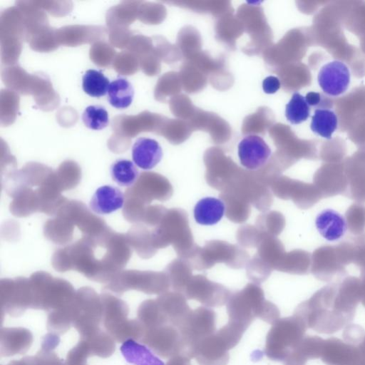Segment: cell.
Masks as SVG:
<instances>
[{
	"instance_id": "4316f807",
	"label": "cell",
	"mask_w": 365,
	"mask_h": 365,
	"mask_svg": "<svg viewBox=\"0 0 365 365\" xmlns=\"http://www.w3.org/2000/svg\"><path fill=\"white\" fill-rule=\"evenodd\" d=\"M126 237L130 247H133L141 257L148 258L155 253L156 250L152 244L151 234L142 225H136L130 228Z\"/></svg>"
},
{
	"instance_id": "f35d334b",
	"label": "cell",
	"mask_w": 365,
	"mask_h": 365,
	"mask_svg": "<svg viewBox=\"0 0 365 365\" xmlns=\"http://www.w3.org/2000/svg\"><path fill=\"white\" fill-rule=\"evenodd\" d=\"M89 356L91 354L87 344L80 339L78 344L68 352L65 365H88L87 359Z\"/></svg>"
},
{
	"instance_id": "4fadbf2b",
	"label": "cell",
	"mask_w": 365,
	"mask_h": 365,
	"mask_svg": "<svg viewBox=\"0 0 365 365\" xmlns=\"http://www.w3.org/2000/svg\"><path fill=\"white\" fill-rule=\"evenodd\" d=\"M347 187L344 196L365 202V148H360L343 161Z\"/></svg>"
},
{
	"instance_id": "5bb4252c",
	"label": "cell",
	"mask_w": 365,
	"mask_h": 365,
	"mask_svg": "<svg viewBox=\"0 0 365 365\" xmlns=\"http://www.w3.org/2000/svg\"><path fill=\"white\" fill-rule=\"evenodd\" d=\"M238 157L241 165L248 170L262 168L269 161L272 151L264 140L256 135H249L238 144Z\"/></svg>"
},
{
	"instance_id": "8d00e7d4",
	"label": "cell",
	"mask_w": 365,
	"mask_h": 365,
	"mask_svg": "<svg viewBox=\"0 0 365 365\" xmlns=\"http://www.w3.org/2000/svg\"><path fill=\"white\" fill-rule=\"evenodd\" d=\"M268 221L264 217V215L259 216L257 222H259V230L261 232H264L266 229L265 235H269L275 237L279 235L284 229L285 225V220L284 216L278 212H270L265 214ZM264 233V232H263Z\"/></svg>"
},
{
	"instance_id": "9c48e42d",
	"label": "cell",
	"mask_w": 365,
	"mask_h": 365,
	"mask_svg": "<svg viewBox=\"0 0 365 365\" xmlns=\"http://www.w3.org/2000/svg\"><path fill=\"white\" fill-rule=\"evenodd\" d=\"M274 194L284 200H292L300 209H309L322 196L314 183L304 182L288 177H277L271 182Z\"/></svg>"
},
{
	"instance_id": "f1b7e54d",
	"label": "cell",
	"mask_w": 365,
	"mask_h": 365,
	"mask_svg": "<svg viewBox=\"0 0 365 365\" xmlns=\"http://www.w3.org/2000/svg\"><path fill=\"white\" fill-rule=\"evenodd\" d=\"M110 175L120 186H133L138 179V170L135 164L128 160L119 159L110 166Z\"/></svg>"
},
{
	"instance_id": "ab89813d",
	"label": "cell",
	"mask_w": 365,
	"mask_h": 365,
	"mask_svg": "<svg viewBox=\"0 0 365 365\" xmlns=\"http://www.w3.org/2000/svg\"><path fill=\"white\" fill-rule=\"evenodd\" d=\"M352 263L365 273V232L356 236L352 241Z\"/></svg>"
},
{
	"instance_id": "30bf717a",
	"label": "cell",
	"mask_w": 365,
	"mask_h": 365,
	"mask_svg": "<svg viewBox=\"0 0 365 365\" xmlns=\"http://www.w3.org/2000/svg\"><path fill=\"white\" fill-rule=\"evenodd\" d=\"M1 314L11 317L21 316L31 307L32 295L30 280L26 278L1 280L0 286Z\"/></svg>"
},
{
	"instance_id": "ac0fdd59",
	"label": "cell",
	"mask_w": 365,
	"mask_h": 365,
	"mask_svg": "<svg viewBox=\"0 0 365 365\" xmlns=\"http://www.w3.org/2000/svg\"><path fill=\"white\" fill-rule=\"evenodd\" d=\"M315 225L319 233L329 242L342 238L347 230L345 218L332 209L320 212L316 217Z\"/></svg>"
},
{
	"instance_id": "6da1fadb",
	"label": "cell",
	"mask_w": 365,
	"mask_h": 365,
	"mask_svg": "<svg viewBox=\"0 0 365 365\" xmlns=\"http://www.w3.org/2000/svg\"><path fill=\"white\" fill-rule=\"evenodd\" d=\"M130 255L126 235L108 227L58 250L52 263L59 272L74 269L91 280L108 283L126 264Z\"/></svg>"
},
{
	"instance_id": "d4e9b609",
	"label": "cell",
	"mask_w": 365,
	"mask_h": 365,
	"mask_svg": "<svg viewBox=\"0 0 365 365\" xmlns=\"http://www.w3.org/2000/svg\"><path fill=\"white\" fill-rule=\"evenodd\" d=\"M133 98V87L127 79L118 78L110 83L108 101L113 107L118 109L126 108L132 103Z\"/></svg>"
},
{
	"instance_id": "d6a6232c",
	"label": "cell",
	"mask_w": 365,
	"mask_h": 365,
	"mask_svg": "<svg viewBox=\"0 0 365 365\" xmlns=\"http://www.w3.org/2000/svg\"><path fill=\"white\" fill-rule=\"evenodd\" d=\"M347 229L353 235L358 236L365 231V204L354 202L345 213Z\"/></svg>"
},
{
	"instance_id": "836d02e7",
	"label": "cell",
	"mask_w": 365,
	"mask_h": 365,
	"mask_svg": "<svg viewBox=\"0 0 365 365\" xmlns=\"http://www.w3.org/2000/svg\"><path fill=\"white\" fill-rule=\"evenodd\" d=\"M190 266L184 259L173 261L167 267L166 274L173 287H185L191 277Z\"/></svg>"
},
{
	"instance_id": "d6986e66",
	"label": "cell",
	"mask_w": 365,
	"mask_h": 365,
	"mask_svg": "<svg viewBox=\"0 0 365 365\" xmlns=\"http://www.w3.org/2000/svg\"><path fill=\"white\" fill-rule=\"evenodd\" d=\"M163 157L162 148L154 139L140 138L132 148V158L135 164L141 169L150 170L155 167Z\"/></svg>"
},
{
	"instance_id": "ffe728a7",
	"label": "cell",
	"mask_w": 365,
	"mask_h": 365,
	"mask_svg": "<svg viewBox=\"0 0 365 365\" xmlns=\"http://www.w3.org/2000/svg\"><path fill=\"white\" fill-rule=\"evenodd\" d=\"M357 348L331 338L324 342L321 358L328 365H352Z\"/></svg>"
},
{
	"instance_id": "d590c367",
	"label": "cell",
	"mask_w": 365,
	"mask_h": 365,
	"mask_svg": "<svg viewBox=\"0 0 365 365\" xmlns=\"http://www.w3.org/2000/svg\"><path fill=\"white\" fill-rule=\"evenodd\" d=\"M346 152L344 142L334 139L322 146L319 157L324 163H341L344 160Z\"/></svg>"
},
{
	"instance_id": "f546056e",
	"label": "cell",
	"mask_w": 365,
	"mask_h": 365,
	"mask_svg": "<svg viewBox=\"0 0 365 365\" xmlns=\"http://www.w3.org/2000/svg\"><path fill=\"white\" fill-rule=\"evenodd\" d=\"M72 301L48 313L47 329L50 332L58 335L63 334L73 326Z\"/></svg>"
},
{
	"instance_id": "e575fe53",
	"label": "cell",
	"mask_w": 365,
	"mask_h": 365,
	"mask_svg": "<svg viewBox=\"0 0 365 365\" xmlns=\"http://www.w3.org/2000/svg\"><path fill=\"white\" fill-rule=\"evenodd\" d=\"M82 120L89 129L100 130L109 124L107 110L101 106H89L82 114Z\"/></svg>"
},
{
	"instance_id": "cb8c5ba5",
	"label": "cell",
	"mask_w": 365,
	"mask_h": 365,
	"mask_svg": "<svg viewBox=\"0 0 365 365\" xmlns=\"http://www.w3.org/2000/svg\"><path fill=\"white\" fill-rule=\"evenodd\" d=\"M220 197L225 203V212L230 220L242 222L250 216V202L240 194L232 190H225Z\"/></svg>"
},
{
	"instance_id": "3957f363",
	"label": "cell",
	"mask_w": 365,
	"mask_h": 365,
	"mask_svg": "<svg viewBox=\"0 0 365 365\" xmlns=\"http://www.w3.org/2000/svg\"><path fill=\"white\" fill-rule=\"evenodd\" d=\"M102 304V322L106 331L115 341L124 343L128 340L142 339L145 327L137 319H128L129 308L122 299L108 293L101 296Z\"/></svg>"
},
{
	"instance_id": "5b68a950",
	"label": "cell",
	"mask_w": 365,
	"mask_h": 365,
	"mask_svg": "<svg viewBox=\"0 0 365 365\" xmlns=\"http://www.w3.org/2000/svg\"><path fill=\"white\" fill-rule=\"evenodd\" d=\"M73 327L80 339L86 338L101 329L103 312L101 297L90 287H82L72 301Z\"/></svg>"
},
{
	"instance_id": "4dcf8cb0",
	"label": "cell",
	"mask_w": 365,
	"mask_h": 365,
	"mask_svg": "<svg viewBox=\"0 0 365 365\" xmlns=\"http://www.w3.org/2000/svg\"><path fill=\"white\" fill-rule=\"evenodd\" d=\"M82 80L84 92L91 97L96 98L105 96L108 93L110 83L103 73L93 69L86 71Z\"/></svg>"
},
{
	"instance_id": "44dd1931",
	"label": "cell",
	"mask_w": 365,
	"mask_h": 365,
	"mask_svg": "<svg viewBox=\"0 0 365 365\" xmlns=\"http://www.w3.org/2000/svg\"><path fill=\"white\" fill-rule=\"evenodd\" d=\"M225 212L224 202L214 197L200 200L195 205L193 214L197 223L213 225L221 220Z\"/></svg>"
},
{
	"instance_id": "7a4b0ae2",
	"label": "cell",
	"mask_w": 365,
	"mask_h": 365,
	"mask_svg": "<svg viewBox=\"0 0 365 365\" xmlns=\"http://www.w3.org/2000/svg\"><path fill=\"white\" fill-rule=\"evenodd\" d=\"M336 287L337 283L323 287L298 308V315L307 326L318 332L330 334L337 331L352 319L336 304Z\"/></svg>"
},
{
	"instance_id": "7c38bea8",
	"label": "cell",
	"mask_w": 365,
	"mask_h": 365,
	"mask_svg": "<svg viewBox=\"0 0 365 365\" xmlns=\"http://www.w3.org/2000/svg\"><path fill=\"white\" fill-rule=\"evenodd\" d=\"M343 161L324 163L314 174L313 183L319 190L322 198L345 195L347 179Z\"/></svg>"
},
{
	"instance_id": "2e32d148",
	"label": "cell",
	"mask_w": 365,
	"mask_h": 365,
	"mask_svg": "<svg viewBox=\"0 0 365 365\" xmlns=\"http://www.w3.org/2000/svg\"><path fill=\"white\" fill-rule=\"evenodd\" d=\"M34 338L30 330L23 327L1 328L0 331L1 356H11L26 353Z\"/></svg>"
},
{
	"instance_id": "e0dca14e",
	"label": "cell",
	"mask_w": 365,
	"mask_h": 365,
	"mask_svg": "<svg viewBox=\"0 0 365 365\" xmlns=\"http://www.w3.org/2000/svg\"><path fill=\"white\" fill-rule=\"evenodd\" d=\"M124 200L125 196L120 189L106 185L96 190L89 205L95 213L107 215L121 208Z\"/></svg>"
},
{
	"instance_id": "ee69618b",
	"label": "cell",
	"mask_w": 365,
	"mask_h": 365,
	"mask_svg": "<svg viewBox=\"0 0 365 365\" xmlns=\"http://www.w3.org/2000/svg\"><path fill=\"white\" fill-rule=\"evenodd\" d=\"M7 365H15V364H14L13 361H11L9 364H7Z\"/></svg>"
},
{
	"instance_id": "83f0119b",
	"label": "cell",
	"mask_w": 365,
	"mask_h": 365,
	"mask_svg": "<svg viewBox=\"0 0 365 365\" xmlns=\"http://www.w3.org/2000/svg\"><path fill=\"white\" fill-rule=\"evenodd\" d=\"M86 342L91 356H97L101 358L110 356L115 349V340L106 331L101 329L93 334L80 339Z\"/></svg>"
},
{
	"instance_id": "9a60e30c",
	"label": "cell",
	"mask_w": 365,
	"mask_h": 365,
	"mask_svg": "<svg viewBox=\"0 0 365 365\" xmlns=\"http://www.w3.org/2000/svg\"><path fill=\"white\" fill-rule=\"evenodd\" d=\"M322 90L330 96L344 93L350 83L349 67L341 61H334L323 66L317 76Z\"/></svg>"
},
{
	"instance_id": "74e56055",
	"label": "cell",
	"mask_w": 365,
	"mask_h": 365,
	"mask_svg": "<svg viewBox=\"0 0 365 365\" xmlns=\"http://www.w3.org/2000/svg\"><path fill=\"white\" fill-rule=\"evenodd\" d=\"M13 362L15 365H65L53 351L42 349L35 356H26Z\"/></svg>"
},
{
	"instance_id": "277c9868",
	"label": "cell",
	"mask_w": 365,
	"mask_h": 365,
	"mask_svg": "<svg viewBox=\"0 0 365 365\" xmlns=\"http://www.w3.org/2000/svg\"><path fill=\"white\" fill-rule=\"evenodd\" d=\"M30 280L32 304L31 309L51 312L70 303L76 295L68 282L55 279L48 274H34Z\"/></svg>"
},
{
	"instance_id": "8992f818",
	"label": "cell",
	"mask_w": 365,
	"mask_h": 365,
	"mask_svg": "<svg viewBox=\"0 0 365 365\" xmlns=\"http://www.w3.org/2000/svg\"><path fill=\"white\" fill-rule=\"evenodd\" d=\"M133 185L126 190L125 205L138 212H144L145 205L153 199L165 200L173 192L169 181L153 173H142Z\"/></svg>"
},
{
	"instance_id": "ba28073f",
	"label": "cell",
	"mask_w": 365,
	"mask_h": 365,
	"mask_svg": "<svg viewBox=\"0 0 365 365\" xmlns=\"http://www.w3.org/2000/svg\"><path fill=\"white\" fill-rule=\"evenodd\" d=\"M168 285L169 279L166 273L124 270L116 274L106 288L118 294L130 289L146 294H158L165 291Z\"/></svg>"
},
{
	"instance_id": "603a6c76",
	"label": "cell",
	"mask_w": 365,
	"mask_h": 365,
	"mask_svg": "<svg viewBox=\"0 0 365 365\" xmlns=\"http://www.w3.org/2000/svg\"><path fill=\"white\" fill-rule=\"evenodd\" d=\"M120 351L125 360L133 365H165L148 347L134 340L123 343Z\"/></svg>"
},
{
	"instance_id": "1f68e13d",
	"label": "cell",
	"mask_w": 365,
	"mask_h": 365,
	"mask_svg": "<svg viewBox=\"0 0 365 365\" xmlns=\"http://www.w3.org/2000/svg\"><path fill=\"white\" fill-rule=\"evenodd\" d=\"M310 115V106L304 96L296 92L286 105L285 116L287 120L297 125L307 120Z\"/></svg>"
},
{
	"instance_id": "484cf974",
	"label": "cell",
	"mask_w": 365,
	"mask_h": 365,
	"mask_svg": "<svg viewBox=\"0 0 365 365\" xmlns=\"http://www.w3.org/2000/svg\"><path fill=\"white\" fill-rule=\"evenodd\" d=\"M338 117L330 109H316L312 117L310 128L317 135L331 139L338 127Z\"/></svg>"
},
{
	"instance_id": "60d3db41",
	"label": "cell",
	"mask_w": 365,
	"mask_h": 365,
	"mask_svg": "<svg viewBox=\"0 0 365 365\" xmlns=\"http://www.w3.org/2000/svg\"><path fill=\"white\" fill-rule=\"evenodd\" d=\"M305 98L309 106L317 109H329L334 104V101L330 97L318 92H309Z\"/></svg>"
},
{
	"instance_id": "7402d4cb",
	"label": "cell",
	"mask_w": 365,
	"mask_h": 365,
	"mask_svg": "<svg viewBox=\"0 0 365 365\" xmlns=\"http://www.w3.org/2000/svg\"><path fill=\"white\" fill-rule=\"evenodd\" d=\"M312 255L305 250H294L285 252L275 269L293 274H308L311 268Z\"/></svg>"
},
{
	"instance_id": "8fae6325",
	"label": "cell",
	"mask_w": 365,
	"mask_h": 365,
	"mask_svg": "<svg viewBox=\"0 0 365 365\" xmlns=\"http://www.w3.org/2000/svg\"><path fill=\"white\" fill-rule=\"evenodd\" d=\"M310 272L319 280L329 282L344 277L346 265L336 245H324L312 254Z\"/></svg>"
},
{
	"instance_id": "52a82bcc",
	"label": "cell",
	"mask_w": 365,
	"mask_h": 365,
	"mask_svg": "<svg viewBox=\"0 0 365 365\" xmlns=\"http://www.w3.org/2000/svg\"><path fill=\"white\" fill-rule=\"evenodd\" d=\"M190 258L191 266L197 269L210 268L219 262L232 268H241L247 261V253L227 242L213 240L207 242L204 247H197Z\"/></svg>"
},
{
	"instance_id": "7bdbcfd3",
	"label": "cell",
	"mask_w": 365,
	"mask_h": 365,
	"mask_svg": "<svg viewBox=\"0 0 365 365\" xmlns=\"http://www.w3.org/2000/svg\"><path fill=\"white\" fill-rule=\"evenodd\" d=\"M60 343L59 335L49 332L46 334L41 342V349L53 351Z\"/></svg>"
},
{
	"instance_id": "b9f144b4",
	"label": "cell",
	"mask_w": 365,
	"mask_h": 365,
	"mask_svg": "<svg viewBox=\"0 0 365 365\" xmlns=\"http://www.w3.org/2000/svg\"><path fill=\"white\" fill-rule=\"evenodd\" d=\"M279 79L274 76L266 77L262 81V89L267 94L276 93L280 88Z\"/></svg>"
}]
</instances>
